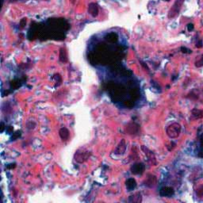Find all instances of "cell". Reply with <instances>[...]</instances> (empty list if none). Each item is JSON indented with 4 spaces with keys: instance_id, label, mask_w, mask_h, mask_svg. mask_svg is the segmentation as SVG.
<instances>
[{
    "instance_id": "obj_1",
    "label": "cell",
    "mask_w": 203,
    "mask_h": 203,
    "mask_svg": "<svg viewBox=\"0 0 203 203\" xmlns=\"http://www.w3.org/2000/svg\"><path fill=\"white\" fill-rule=\"evenodd\" d=\"M167 135L171 139L177 138L181 133V125L177 122H174L169 125L166 129Z\"/></svg>"
},
{
    "instance_id": "obj_2",
    "label": "cell",
    "mask_w": 203,
    "mask_h": 203,
    "mask_svg": "<svg viewBox=\"0 0 203 203\" xmlns=\"http://www.w3.org/2000/svg\"><path fill=\"white\" fill-rule=\"evenodd\" d=\"M91 152L85 149H79L75 152V160L79 164H83L87 161L91 156Z\"/></svg>"
},
{
    "instance_id": "obj_3",
    "label": "cell",
    "mask_w": 203,
    "mask_h": 203,
    "mask_svg": "<svg viewBox=\"0 0 203 203\" xmlns=\"http://www.w3.org/2000/svg\"><path fill=\"white\" fill-rule=\"evenodd\" d=\"M131 172L133 175H141L144 173L145 170V166L143 163H136L131 167Z\"/></svg>"
},
{
    "instance_id": "obj_4",
    "label": "cell",
    "mask_w": 203,
    "mask_h": 203,
    "mask_svg": "<svg viewBox=\"0 0 203 203\" xmlns=\"http://www.w3.org/2000/svg\"><path fill=\"white\" fill-rule=\"evenodd\" d=\"M174 194H175V190L173 187H171V186H164L160 191V196L164 197V198H171L174 195Z\"/></svg>"
},
{
    "instance_id": "obj_5",
    "label": "cell",
    "mask_w": 203,
    "mask_h": 203,
    "mask_svg": "<svg viewBox=\"0 0 203 203\" xmlns=\"http://www.w3.org/2000/svg\"><path fill=\"white\" fill-rule=\"evenodd\" d=\"M141 149L143 150L144 153L145 154V156H147V158H148L149 162H150L152 165H156V156H155L153 152H152V151H150L148 148L144 147V145H142V146H141Z\"/></svg>"
},
{
    "instance_id": "obj_6",
    "label": "cell",
    "mask_w": 203,
    "mask_h": 203,
    "mask_svg": "<svg viewBox=\"0 0 203 203\" xmlns=\"http://www.w3.org/2000/svg\"><path fill=\"white\" fill-rule=\"evenodd\" d=\"M183 3V0H177L175 3L174 4L173 7L171 8L170 12H169V17H174L177 14H178V11L180 10L181 6Z\"/></svg>"
},
{
    "instance_id": "obj_7",
    "label": "cell",
    "mask_w": 203,
    "mask_h": 203,
    "mask_svg": "<svg viewBox=\"0 0 203 203\" xmlns=\"http://www.w3.org/2000/svg\"><path fill=\"white\" fill-rule=\"evenodd\" d=\"M156 182H157V178H156V176L154 175H152V174H149V175H148L146 179L144 180V183L145 186L149 187V188H152L156 186Z\"/></svg>"
},
{
    "instance_id": "obj_8",
    "label": "cell",
    "mask_w": 203,
    "mask_h": 203,
    "mask_svg": "<svg viewBox=\"0 0 203 203\" xmlns=\"http://www.w3.org/2000/svg\"><path fill=\"white\" fill-rule=\"evenodd\" d=\"M139 129H140L139 125L133 122V123H130V124L128 125V126L126 127V132L129 134L135 135V134L138 133Z\"/></svg>"
},
{
    "instance_id": "obj_9",
    "label": "cell",
    "mask_w": 203,
    "mask_h": 203,
    "mask_svg": "<svg viewBox=\"0 0 203 203\" xmlns=\"http://www.w3.org/2000/svg\"><path fill=\"white\" fill-rule=\"evenodd\" d=\"M125 149H126L125 141L124 139H122L121 142L117 145V147L116 150H115V154H117V155H122L125 152Z\"/></svg>"
},
{
    "instance_id": "obj_10",
    "label": "cell",
    "mask_w": 203,
    "mask_h": 203,
    "mask_svg": "<svg viewBox=\"0 0 203 203\" xmlns=\"http://www.w3.org/2000/svg\"><path fill=\"white\" fill-rule=\"evenodd\" d=\"M125 186H126L127 190L129 191H133L134 189L136 187V180L133 178H128L125 182Z\"/></svg>"
},
{
    "instance_id": "obj_11",
    "label": "cell",
    "mask_w": 203,
    "mask_h": 203,
    "mask_svg": "<svg viewBox=\"0 0 203 203\" xmlns=\"http://www.w3.org/2000/svg\"><path fill=\"white\" fill-rule=\"evenodd\" d=\"M88 12L93 17H96L97 15L99 14V7H98L97 4L94 3H91L89 5V7H88Z\"/></svg>"
},
{
    "instance_id": "obj_12",
    "label": "cell",
    "mask_w": 203,
    "mask_h": 203,
    "mask_svg": "<svg viewBox=\"0 0 203 203\" xmlns=\"http://www.w3.org/2000/svg\"><path fill=\"white\" fill-rule=\"evenodd\" d=\"M59 135L63 141H66L68 140V138H69L70 133L69 131H68V129H67V128H65V127H64V128H61V129H59Z\"/></svg>"
},
{
    "instance_id": "obj_13",
    "label": "cell",
    "mask_w": 203,
    "mask_h": 203,
    "mask_svg": "<svg viewBox=\"0 0 203 203\" xmlns=\"http://www.w3.org/2000/svg\"><path fill=\"white\" fill-rule=\"evenodd\" d=\"M191 115L194 119H202L203 118V109H199L194 108L191 110Z\"/></svg>"
},
{
    "instance_id": "obj_14",
    "label": "cell",
    "mask_w": 203,
    "mask_h": 203,
    "mask_svg": "<svg viewBox=\"0 0 203 203\" xmlns=\"http://www.w3.org/2000/svg\"><path fill=\"white\" fill-rule=\"evenodd\" d=\"M129 202H133V203H140L142 202V196H141V193H136L131 195L129 198Z\"/></svg>"
},
{
    "instance_id": "obj_15",
    "label": "cell",
    "mask_w": 203,
    "mask_h": 203,
    "mask_svg": "<svg viewBox=\"0 0 203 203\" xmlns=\"http://www.w3.org/2000/svg\"><path fill=\"white\" fill-rule=\"evenodd\" d=\"M106 40L110 43L116 42L117 41V35L116 33H110L106 37Z\"/></svg>"
},
{
    "instance_id": "obj_16",
    "label": "cell",
    "mask_w": 203,
    "mask_h": 203,
    "mask_svg": "<svg viewBox=\"0 0 203 203\" xmlns=\"http://www.w3.org/2000/svg\"><path fill=\"white\" fill-rule=\"evenodd\" d=\"M59 59L61 62H67V53L65 49H61L59 51Z\"/></svg>"
},
{
    "instance_id": "obj_17",
    "label": "cell",
    "mask_w": 203,
    "mask_h": 203,
    "mask_svg": "<svg viewBox=\"0 0 203 203\" xmlns=\"http://www.w3.org/2000/svg\"><path fill=\"white\" fill-rule=\"evenodd\" d=\"M198 156L203 158V134L200 137V151H199Z\"/></svg>"
},
{
    "instance_id": "obj_18",
    "label": "cell",
    "mask_w": 203,
    "mask_h": 203,
    "mask_svg": "<svg viewBox=\"0 0 203 203\" xmlns=\"http://www.w3.org/2000/svg\"><path fill=\"white\" fill-rule=\"evenodd\" d=\"M196 194H197V195H198L199 198L203 197V185H202V186H200L199 187L197 188V190H196Z\"/></svg>"
},
{
    "instance_id": "obj_19",
    "label": "cell",
    "mask_w": 203,
    "mask_h": 203,
    "mask_svg": "<svg viewBox=\"0 0 203 203\" xmlns=\"http://www.w3.org/2000/svg\"><path fill=\"white\" fill-rule=\"evenodd\" d=\"M195 66L198 67H202V66H203V55L202 56V57H201V59L195 63Z\"/></svg>"
},
{
    "instance_id": "obj_20",
    "label": "cell",
    "mask_w": 203,
    "mask_h": 203,
    "mask_svg": "<svg viewBox=\"0 0 203 203\" xmlns=\"http://www.w3.org/2000/svg\"><path fill=\"white\" fill-rule=\"evenodd\" d=\"M181 51H182V52H183V53H187V54H190V53L192 52V51H191V49H187V48L186 47L181 48Z\"/></svg>"
},
{
    "instance_id": "obj_21",
    "label": "cell",
    "mask_w": 203,
    "mask_h": 203,
    "mask_svg": "<svg viewBox=\"0 0 203 203\" xmlns=\"http://www.w3.org/2000/svg\"><path fill=\"white\" fill-rule=\"evenodd\" d=\"M194 25L192 23H189L188 25H187V30H188V31H190V32L194 30Z\"/></svg>"
},
{
    "instance_id": "obj_22",
    "label": "cell",
    "mask_w": 203,
    "mask_h": 203,
    "mask_svg": "<svg viewBox=\"0 0 203 203\" xmlns=\"http://www.w3.org/2000/svg\"><path fill=\"white\" fill-rule=\"evenodd\" d=\"M25 24H26V19H25V18H23V19L21 21V24H20V25H22V27H24Z\"/></svg>"
},
{
    "instance_id": "obj_23",
    "label": "cell",
    "mask_w": 203,
    "mask_h": 203,
    "mask_svg": "<svg viewBox=\"0 0 203 203\" xmlns=\"http://www.w3.org/2000/svg\"><path fill=\"white\" fill-rule=\"evenodd\" d=\"M196 46L198 48H202V41H199V42L196 45Z\"/></svg>"
},
{
    "instance_id": "obj_24",
    "label": "cell",
    "mask_w": 203,
    "mask_h": 203,
    "mask_svg": "<svg viewBox=\"0 0 203 203\" xmlns=\"http://www.w3.org/2000/svg\"><path fill=\"white\" fill-rule=\"evenodd\" d=\"M12 131H13L12 127L10 126V127H9V128H8V129H7V133L9 134H10V133H12Z\"/></svg>"
},
{
    "instance_id": "obj_25",
    "label": "cell",
    "mask_w": 203,
    "mask_h": 203,
    "mask_svg": "<svg viewBox=\"0 0 203 203\" xmlns=\"http://www.w3.org/2000/svg\"><path fill=\"white\" fill-rule=\"evenodd\" d=\"M1 125H2V127H1V132L3 133V130H4V129H5V125H4V123H3V122H2V123H1Z\"/></svg>"
},
{
    "instance_id": "obj_26",
    "label": "cell",
    "mask_w": 203,
    "mask_h": 203,
    "mask_svg": "<svg viewBox=\"0 0 203 203\" xmlns=\"http://www.w3.org/2000/svg\"><path fill=\"white\" fill-rule=\"evenodd\" d=\"M166 1H169V0H166Z\"/></svg>"
}]
</instances>
